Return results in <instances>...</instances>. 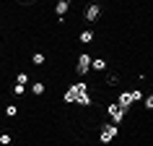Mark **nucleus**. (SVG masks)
Segmentation results:
<instances>
[{
  "instance_id": "obj_1",
  "label": "nucleus",
  "mask_w": 153,
  "mask_h": 146,
  "mask_svg": "<svg viewBox=\"0 0 153 146\" xmlns=\"http://www.w3.org/2000/svg\"><path fill=\"white\" fill-rule=\"evenodd\" d=\"M65 102H68V105H83V107H88V105H91V97H88V84H83V81L73 84L70 89L65 91Z\"/></svg>"
},
{
  "instance_id": "obj_2",
  "label": "nucleus",
  "mask_w": 153,
  "mask_h": 146,
  "mask_svg": "<svg viewBox=\"0 0 153 146\" xmlns=\"http://www.w3.org/2000/svg\"><path fill=\"white\" fill-rule=\"evenodd\" d=\"M99 16H101V5H99V3H88V5H86V11H83V18H86L88 24H94Z\"/></svg>"
},
{
  "instance_id": "obj_3",
  "label": "nucleus",
  "mask_w": 153,
  "mask_h": 146,
  "mask_svg": "<svg viewBox=\"0 0 153 146\" xmlns=\"http://www.w3.org/2000/svg\"><path fill=\"white\" fill-rule=\"evenodd\" d=\"M88 68H91V55H86V52H83V55L78 57V68H75V71H78V76H86V73H88Z\"/></svg>"
},
{
  "instance_id": "obj_4",
  "label": "nucleus",
  "mask_w": 153,
  "mask_h": 146,
  "mask_svg": "<svg viewBox=\"0 0 153 146\" xmlns=\"http://www.w3.org/2000/svg\"><path fill=\"white\" fill-rule=\"evenodd\" d=\"M114 136H117V123H114V125H101V141H104V144H109Z\"/></svg>"
},
{
  "instance_id": "obj_5",
  "label": "nucleus",
  "mask_w": 153,
  "mask_h": 146,
  "mask_svg": "<svg viewBox=\"0 0 153 146\" xmlns=\"http://www.w3.org/2000/svg\"><path fill=\"white\" fill-rule=\"evenodd\" d=\"M109 115H112L114 123H122V117H125V107L117 102V105H109Z\"/></svg>"
},
{
  "instance_id": "obj_6",
  "label": "nucleus",
  "mask_w": 153,
  "mask_h": 146,
  "mask_svg": "<svg viewBox=\"0 0 153 146\" xmlns=\"http://www.w3.org/2000/svg\"><path fill=\"white\" fill-rule=\"evenodd\" d=\"M117 102H120V105L125 107V110H130V105H132V94H130V91H122Z\"/></svg>"
},
{
  "instance_id": "obj_7",
  "label": "nucleus",
  "mask_w": 153,
  "mask_h": 146,
  "mask_svg": "<svg viewBox=\"0 0 153 146\" xmlns=\"http://www.w3.org/2000/svg\"><path fill=\"white\" fill-rule=\"evenodd\" d=\"M68 3H70V0H57V5H55L57 16H65V13H68Z\"/></svg>"
},
{
  "instance_id": "obj_8",
  "label": "nucleus",
  "mask_w": 153,
  "mask_h": 146,
  "mask_svg": "<svg viewBox=\"0 0 153 146\" xmlns=\"http://www.w3.org/2000/svg\"><path fill=\"white\" fill-rule=\"evenodd\" d=\"M91 68H94V71H106V63L101 57H96V60H91Z\"/></svg>"
},
{
  "instance_id": "obj_9",
  "label": "nucleus",
  "mask_w": 153,
  "mask_h": 146,
  "mask_svg": "<svg viewBox=\"0 0 153 146\" xmlns=\"http://www.w3.org/2000/svg\"><path fill=\"white\" fill-rule=\"evenodd\" d=\"M106 84H109V86L120 84V76H117V73H106Z\"/></svg>"
},
{
  "instance_id": "obj_10",
  "label": "nucleus",
  "mask_w": 153,
  "mask_h": 146,
  "mask_svg": "<svg viewBox=\"0 0 153 146\" xmlns=\"http://www.w3.org/2000/svg\"><path fill=\"white\" fill-rule=\"evenodd\" d=\"M31 91L36 94V97H39V94H44V84H39V81H36V84H31Z\"/></svg>"
},
{
  "instance_id": "obj_11",
  "label": "nucleus",
  "mask_w": 153,
  "mask_h": 146,
  "mask_svg": "<svg viewBox=\"0 0 153 146\" xmlns=\"http://www.w3.org/2000/svg\"><path fill=\"white\" fill-rule=\"evenodd\" d=\"M81 42H83V44L94 42V32H83V34H81Z\"/></svg>"
},
{
  "instance_id": "obj_12",
  "label": "nucleus",
  "mask_w": 153,
  "mask_h": 146,
  "mask_svg": "<svg viewBox=\"0 0 153 146\" xmlns=\"http://www.w3.org/2000/svg\"><path fill=\"white\" fill-rule=\"evenodd\" d=\"M16 112H18L16 105H8V107H5V115H8V117H16Z\"/></svg>"
},
{
  "instance_id": "obj_13",
  "label": "nucleus",
  "mask_w": 153,
  "mask_h": 146,
  "mask_svg": "<svg viewBox=\"0 0 153 146\" xmlns=\"http://www.w3.org/2000/svg\"><path fill=\"white\" fill-rule=\"evenodd\" d=\"M31 63H34V65H44V55H42V52H36V55L31 57Z\"/></svg>"
},
{
  "instance_id": "obj_14",
  "label": "nucleus",
  "mask_w": 153,
  "mask_h": 146,
  "mask_svg": "<svg viewBox=\"0 0 153 146\" xmlns=\"http://www.w3.org/2000/svg\"><path fill=\"white\" fill-rule=\"evenodd\" d=\"M16 84H21V86H26V84H29V76H26V73H18Z\"/></svg>"
},
{
  "instance_id": "obj_15",
  "label": "nucleus",
  "mask_w": 153,
  "mask_h": 146,
  "mask_svg": "<svg viewBox=\"0 0 153 146\" xmlns=\"http://www.w3.org/2000/svg\"><path fill=\"white\" fill-rule=\"evenodd\" d=\"M130 94H132V102H137V99H143V91H140V89H135V91H130Z\"/></svg>"
},
{
  "instance_id": "obj_16",
  "label": "nucleus",
  "mask_w": 153,
  "mask_h": 146,
  "mask_svg": "<svg viewBox=\"0 0 153 146\" xmlns=\"http://www.w3.org/2000/svg\"><path fill=\"white\" fill-rule=\"evenodd\" d=\"M13 91H16V94H24V91H26V86H21V84H16V86H13Z\"/></svg>"
},
{
  "instance_id": "obj_17",
  "label": "nucleus",
  "mask_w": 153,
  "mask_h": 146,
  "mask_svg": "<svg viewBox=\"0 0 153 146\" xmlns=\"http://www.w3.org/2000/svg\"><path fill=\"white\" fill-rule=\"evenodd\" d=\"M16 3H21V5H34V3H39V0H16Z\"/></svg>"
},
{
  "instance_id": "obj_18",
  "label": "nucleus",
  "mask_w": 153,
  "mask_h": 146,
  "mask_svg": "<svg viewBox=\"0 0 153 146\" xmlns=\"http://www.w3.org/2000/svg\"><path fill=\"white\" fill-rule=\"evenodd\" d=\"M145 107H148V110H153V94H151L148 99H145Z\"/></svg>"
},
{
  "instance_id": "obj_19",
  "label": "nucleus",
  "mask_w": 153,
  "mask_h": 146,
  "mask_svg": "<svg viewBox=\"0 0 153 146\" xmlns=\"http://www.w3.org/2000/svg\"><path fill=\"white\" fill-rule=\"evenodd\" d=\"M0 144H10V136L5 133V136H0Z\"/></svg>"
}]
</instances>
